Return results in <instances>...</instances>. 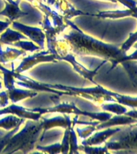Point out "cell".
<instances>
[{
    "instance_id": "cell-34",
    "label": "cell",
    "mask_w": 137,
    "mask_h": 154,
    "mask_svg": "<svg viewBox=\"0 0 137 154\" xmlns=\"http://www.w3.org/2000/svg\"><path fill=\"white\" fill-rule=\"evenodd\" d=\"M2 54H3V50H2V46H1V43H0V58L2 56Z\"/></svg>"
},
{
    "instance_id": "cell-18",
    "label": "cell",
    "mask_w": 137,
    "mask_h": 154,
    "mask_svg": "<svg viewBox=\"0 0 137 154\" xmlns=\"http://www.w3.org/2000/svg\"><path fill=\"white\" fill-rule=\"evenodd\" d=\"M25 121L24 118H20L15 115L9 114L3 118L0 119V128H4L5 130H11L20 123H24Z\"/></svg>"
},
{
    "instance_id": "cell-23",
    "label": "cell",
    "mask_w": 137,
    "mask_h": 154,
    "mask_svg": "<svg viewBox=\"0 0 137 154\" xmlns=\"http://www.w3.org/2000/svg\"><path fill=\"white\" fill-rule=\"evenodd\" d=\"M75 124L72 121V125L70 127V150L69 153H78V144H77V137L76 132L74 131Z\"/></svg>"
},
{
    "instance_id": "cell-31",
    "label": "cell",
    "mask_w": 137,
    "mask_h": 154,
    "mask_svg": "<svg viewBox=\"0 0 137 154\" xmlns=\"http://www.w3.org/2000/svg\"><path fill=\"white\" fill-rule=\"evenodd\" d=\"M9 103V97L7 91H2L0 92V108H4Z\"/></svg>"
},
{
    "instance_id": "cell-4",
    "label": "cell",
    "mask_w": 137,
    "mask_h": 154,
    "mask_svg": "<svg viewBox=\"0 0 137 154\" xmlns=\"http://www.w3.org/2000/svg\"><path fill=\"white\" fill-rule=\"evenodd\" d=\"M33 112H40L41 115L45 114V113L50 112H59L62 114H74V115L78 116H86L89 117L96 120L99 122H104L106 120H109L112 116V113L109 112H90L87 111H82V109H79L77 106L75 105L74 103H68V102H64V103H59V102L55 103V106L52 108H31Z\"/></svg>"
},
{
    "instance_id": "cell-2",
    "label": "cell",
    "mask_w": 137,
    "mask_h": 154,
    "mask_svg": "<svg viewBox=\"0 0 137 154\" xmlns=\"http://www.w3.org/2000/svg\"><path fill=\"white\" fill-rule=\"evenodd\" d=\"M45 133L44 132V125L42 120H28L20 131L15 133L7 144L2 153H13L16 152H22L27 153L35 148L38 140H42Z\"/></svg>"
},
{
    "instance_id": "cell-24",
    "label": "cell",
    "mask_w": 137,
    "mask_h": 154,
    "mask_svg": "<svg viewBox=\"0 0 137 154\" xmlns=\"http://www.w3.org/2000/svg\"><path fill=\"white\" fill-rule=\"evenodd\" d=\"M78 151H82L88 154L108 153V149L106 147H94L93 145H79Z\"/></svg>"
},
{
    "instance_id": "cell-22",
    "label": "cell",
    "mask_w": 137,
    "mask_h": 154,
    "mask_svg": "<svg viewBox=\"0 0 137 154\" xmlns=\"http://www.w3.org/2000/svg\"><path fill=\"white\" fill-rule=\"evenodd\" d=\"M11 46H14L15 48H19L22 50L25 51H31L34 52L36 51L41 50V48L38 45H36L34 42L32 41H28L25 39H21V40L15 42L11 44Z\"/></svg>"
},
{
    "instance_id": "cell-13",
    "label": "cell",
    "mask_w": 137,
    "mask_h": 154,
    "mask_svg": "<svg viewBox=\"0 0 137 154\" xmlns=\"http://www.w3.org/2000/svg\"><path fill=\"white\" fill-rule=\"evenodd\" d=\"M91 16L99 17L103 19H119L124 17H134L137 19V7L133 9L116 10V11H99L98 14H90Z\"/></svg>"
},
{
    "instance_id": "cell-7",
    "label": "cell",
    "mask_w": 137,
    "mask_h": 154,
    "mask_svg": "<svg viewBox=\"0 0 137 154\" xmlns=\"http://www.w3.org/2000/svg\"><path fill=\"white\" fill-rule=\"evenodd\" d=\"M11 26L13 29L20 31L24 35L30 38L32 42L36 43L41 48V50L44 48V42H45V34L44 33L42 29L40 27L26 26L19 22H11Z\"/></svg>"
},
{
    "instance_id": "cell-11",
    "label": "cell",
    "mask_w": 137,
    "mask_h": 154,
    "mask_svg": "<svg viewBox=\"0 0 137 154\" xmlns=\"http://www.w3.org/2000/svg\"><path fill=\"white\" fill-rule=\"evenodd\" d=\"M44 125V132L45 133L50 128L56 127H60L63 128H66L72 125V119L70 114H65V116H57L53 118L41 117Z\"/></svg>"
},
{
    "instance_id": "cell-6",
    "label": "cell",
    "mask_w": 137,
    "mask_h": 154,
    "mask_svg": "<svg viewBox=\"0 0 137 154\" xmlns=\"http://www.w3.org/2000/svg\"><path fill=\"white\" fill-rule=\"evenodd\" d=\"M57 61L58 57L56 54L51 53L48 50L42 51L24 58L19 66L14 70L18 73H22L41 63H57Z\"/></svg>"
},
{
    "instance_id": "cell-12",
    "label": "cell",
    "mask_w": 137,
    "mask_h": 154,
    "mask_svg": "<svg viewBox=\"0 0 137 154\" xmlns=\"http://www.w3.org/2000/svg\"><path fill=\"white\" fill-rule=\"evenodd\" d=\"M5 8L0 11V15L7 17L9 19L10 21H15L21 17L26 16L28 13L27 12L22 11L19 7V4L20 0L16 1H12L11 2L5 1Z\"/></svg>"
},
{
    "instance_id": "cell-28",
    "label": "cell",
    "mask_w": 137,
    "mask_h": 154,
    "mask_svg": "<svg viewBox=\"0 0 137 154\" xmlns=\"http://www.w3.org/2000/svg\"><path fill=\"white\" fill-rule=\"evenodd\" d=\"M137 42V31H135V33H131L129 35V38L122 44L120 47L121 51L123 52L126 53L127 51L130 50V48L132 47L134 44Z\"/></svg>"
},
{
    "instance_id": "cell-3",
    "label": "cell",
    "mask_w": 137,
    "mask_h": 154,
    "mask_svg": "<svg viewBox=\"0 0 137 154\" xmlns=\"http://www.w3.org/2000/svg\"><path fill=\"white\" fill-rule=\"evenodd\" d=\"M46 87L50 88L69 91L72 96H80L87 99L94 103H103L104 102H117L113 96L116 92L104 88L103 87L96 84L94 88H75V87L65 86L61 84H44Z\"/></svg>"
},
{
    "instance_id": "cell-15",
    "label": "cell",
    "mask_w": 137,
    "mask_h": 154,
    "mask_svg": "<svg viewBox=\"0 0 137 154\" xmlns=\"http://www.w3.org/2000/svg\"><path fill=\"white\" fill-rule=\"evenodd\" d=\"M7 95L9 97V100L13 103H18L24 99L32 98L34 96L38 95V92L33 90H24V89L12 88L11 89L7 90Z\"/></svg>"
},
{
    "instance_id": "cell-1",
    "label": "cell",
    "mask_w": 137,
    "mask_h": 154,
    "mask_svg": "<svg viewBox=\"0 0 137 154\" xmlns=\"http://www.w3.org/2000/svg\"><path fill=\"white\" fill-rule=\"evenodd\" d=\"M65 23L70 26L72 31L60 38L65 39L69 50L76 55H95L110 61L112 65L108 72L125 60H137V49L134 53L128 55L116 45L104 43L86 35L69 19H65Z\"/></svg>"
},
{
    "instance_id": "cell-14",
    "label": "cell",
    "mask_w": 137,
    "mask_h": 154,
    "mask_svg": "<svg viewBox=\"0 0 137 154\" xmlns=\"http://www.w3.org/2000/svg\"><path fill=\"white\" fill-rule=\"evenodd\" d=\"M137 123L136 119L128 116L123 114V115L112 116L109 120L102 122V124H99L96 126L97 130L102 129V128H111L116 125H132Z\"/></svg>"
},
{
    "instance_id": "cell-19",
    "label": "cell",
    "mask_w": 137,
    "mask_h": 154,
    "mask_svg": "<svg viewBox=\"0 0 137 154\" xmlns=\"http://www.w3.org/2000/svg\"><path fill=\"white\" fill-rule=\"evenodd\" d=\"M25 55V51L16 48H7L3 51L2 56L0 58V63L5 64L10 61H14L20 55Z\"/></svg>"
},
{
    "instance_id": "cell-29",
    "label": "cell",
    "mask_w": 137,
    "mask_h": 154,
    "mask_svg": "<svg viewBox=\"0 0 137 154\" xmlns=\"http://www.w3.org/2000/svg\"><path fill=\"white\" fill-rule=\"evenodd\" d=\"M70 127L65 128V133H64V137H63L62 141L60 142V145H61V153L66 154L69 153V150H70Z\"/></svg>"
},
{
    "instance_id": "cell-33",
    "label": "cell",
    "mask_w": 137,
    "mask_h": 154,
    "mask_svg": "<svg viewBox=\"0 0 137 154\" xmlns=\"http://www.w3.org/2000/svg\"><path fill=\"white\" fill-rule=\"evenodd\" d=\"M124 115L128 116H131V117L134 118V119H136L137 120V110L135 109H133V110L131 111H127L125 113H124Z\"/></svg>"
},
{
    "instance_id": "cell-35",
    "label": "cell",
    "mask_w": 137,
    "mask_h": 154,
    "mask_svg": "<svg viewBox=\"0 0 137 154\" xmlns=\"http://www.w3.org/2000/svg\"><path fill=\"white\" fill-rule=\"evenodd\" d=\"M132 47H133V48H135V49H137V42L135 43V44H134V45L132 46Z\"/></svg>"
},
{
    "instance_id": "cell-21",
    "label": "cell",
    "mask_w": 137,
    "mask_h": 154,
    "mask_svg": "<svg viewBox=\"0 0 137 154\" xmlns=\"http://www.w3.org/2000/svg\"><path fill=\"white\" fill-rule=\"evenodd\" d=\"M116 99L117 103H119L126 107H130L132 108H137V97L130 96H124L119 93H115L113 96Z\"/></svg>"
},
{
    "instance_id": "cell-40",
    "label": "cell",
    "mask_w": 137,
    "mask_h": 154,
    "mask_svg": "<svg viewBox=\"0 0 137 154\" xmlns=\"http://www.w3.org/2000/svg\"><path fill=\"white\" fill-rule=\"evenodd\" d=\"M136 125H137V123H136Z\"/></svg>"
},
{
    "instance_id": "cell-26",
    "label": "cell",
    "mask_w": 137,
    "mask_h": 154,
    "mask_svg": "<svg viewBox=\"0 0 137 154\" xmlns=\"http://www.w3.org/2000/svg\"><path fill=\"white\" fill-rule=\"evenodd\" d=\"M23 123H20L19 125H17L16 127H15L14 128H12L11 130H10V132L6 134L3 137H2L1 139H0V152H2V151L4 149V148L7 146V144L9 143L10 140L11 138L13 136H14L15 133H16L18 131H19V128L21 126V125Z\"/></svg>"
},
{
    "instance_id": "cell-16",
    "label": "cell",
    "mask_w": 137,
    "mask_h": 154,
    "mask_svg": "<svg viewBox=\"0 0 137 154\" xmlns=\"http://www.w3.org/2000/svg\"><path fill=\"white\" fill-rule=\"evenodd\" d=\"M26 38H28V37L22 34L20 31H16L15 29L13 30L9 27H7L2 34H0V43L2 44L11 45L15 42Z\"/></svg>"
},
{
    "instance_id": "cell-39",
    "label": "cell",
    "mask_w": 137,
    "mask_h": 154,
    "mask_svg": "<svg viewBox=\"0 0 137 154\" xmlns=\"http://www.w3.org/2000/svg\"><path fill=\"white\" fill-rule=\"evenodd\" d=\"M38 1H41V0H38Z\"/></svg>"
},
{
    "instance_id": "cell-9",
    "label": "cell",
    "mask_w": 137,
    "mask_h": 154,
    "mask_svg": "<svg viewBox=\"0 0 137 154\" xmlns=\"http://www.w3.org/2000/svg\"><path fill=\"white\" fill-rule=\"evenodd\" d=\"M5 114H11L15 115L20 118H24L28 120H39L41 117V114L37 112H33L31 108H26L22 106L17 105L16 103H12L11 105H7L6 107L0 109V116Z\"/></svg>"
},
{
    "instance_id": "cell-25",
    "label": "cell",
    "mask_w": 137,
    "mask_h": 154,
    "mask_svg": "<svg viewBox=\"0 0 137 154\" xmlns=\"http://www.w3.org/2000/svg\"><path fill=\"white\" fill-rule=\"evenodd\" d=\"M36 149L38 151L44 152L50 154H57L60 153L61 152V145L60 142L59 143H55V144H51V145H47V146H41V145H36Z\"/></svg>"
},
{
    "instance_id": "cell-30",
    "label": "cell",
    "mask_w": 137,
    "mask_h": 154,
    "mask_svg": "<svg viewBox=\"0 0 137 154\" xmlns=\"http://www.w3.org/2000/svg\"><path fill=\"white\" fill-rule=\"evenodd\" d=\"M103 1H109L114 3L119 2L124 7H128V9H133L137 7V2L135 0H103Z\"/></svg>"
},
{
    "instance_id": "cell-37",
    "label": "cell",
    "mask_w": 137,
    "mask_h": 154,
    "mask_svg": "<svg viewBox=\"0 0 137 154\" xmlns=\"http://www.w3.org/2000/svg\"><path fill=\"white\" fill-rule=\"evenodd\" d=\"M2 83H1V81H0V90H1V89H2Z\"/></svg>"
},
{
    "instance_id": "cell-5",
    "label": "cell",
    "mask_w": 137,
    "mask_h": 154,
    "mask_svg": "<svg viewBox=\"0 0 137 154\" xmlns=\"http://www.w3.org/2000/svg\"><path fill=\"white\" fill-rule=\"evenodd\" d=\"M105 147L108 150L118 151V150H128L131 152L137 151V125L123 130L119 137L111 138L109 141L105 142Z\"/></svg>"
},
{
    "instance_id": "cell-10",
    "label": "cell",
    "mask_w": 137,
    "mask_h": 154,
    "mask_svg": "<svg viewBox=\"0 0 137 154\" xmlns=\"http://www.w3.org/2000/svg\"><path fill=\"white\" fill-rule=\"evenodd\" d=\"M120 128H106V129L100 132H95L92 137H89L86 139L82 140V145H100L103 143H105L106 140H108L113 135L117 132H120Z\"/></svg>"
},
{
    "instance_id": "cell-36",
    "label": "cell",
    "mask_w": 137,
    "mask_h": 154,
    "mask_svg": "<svg viewBox=\"0 0 137 154\" xmlns=\"http://www.w3.org/2000/svg\"><path fill=\"white\" fill-rule=\"evenodd\" d=\"M27 1H28V2H35V0H27Z\"/></svg>"
},
{
    "instance_id": "cell-17",
    "label": "cell",
    "mask_w": 137,
    "mask_h": 154,
    "mask_svg": "<svg viewBox=\"0 0 137 154\" xmlns=\"http://www.w3.org/2000/svg\"><path fill=\"white\" fill-rule=\"evenodd\" d=\"M121 64L128 73L133 86L137 88V60H125Z\"/></svg>"
},
{
    "instance_id": "cell-8",
    "label": "cell",
    "mask_w": 137,
    "mask_h": 154,
    "mask_svg": "<svg viewBox=\"0 0 137 154\" xmlns=\"http://www.w3.org/2000/svg\"><path fill=\"white\" fill-rule=\"evenodd\" d=\"M49 7H54L56 11L65 19H71L78 15H90L89 13H84L82 11L77 10L68 0H47Z\"/></svg>"
},
{
    "instance_id": "cell-32",
    "label": "cell",
    "mask_w": 137,
    "mask_h": 154,
    "mask_svg": "<svg viewBox=\"0 0 137 154\" xmlns=\"http://www.w3.org/2000/svg\"><path fill=\"white\" fill-rule=\"evenodd\" d=\"M11 24V21H10V20H7V21L0 20V34H2L7 27H9Z\"/></svg>"
},
{
    "instance_id": "cell-38",
    "label": "cell",
    "mask_w": 137,
    "mask_h": 154,
    "mask_svg": "<svg viewBox=\"0 0 137 154\" xmlns=\"http://www.w3.org/2000/svg\"><path fill=\"white\" fill-rule=\"evenodd\" d=\"M0 78H1V72H0Z\"/></svg>"
},
{
    "instance_id": "cell-20",
    "label": "cell",
    "mask_w": 137,
    "mask_h": 154,
    "mask_svg": "<svg viewBox=\"0 0 137 154\" xmlns=\"http://www.w3.org/2000/svg\"><path fill=\"white\" fill-rule=\"evenodd\" d=\"M117 102H113L112 103H101V108L106 112L114 113L116 115H123L128 111L127 107L121 103H116Z\"/></svg>"
},
{
    "instance_id": "cell-27",
    "label": "cell",
    "mask_w": 137,
    "mask_h": 154,
    "mask_svg": "<svg viewBox=\"0 0 137 154\" xmlns=\"http://www.w3.org/2000/svg\"><path fill=\"white\" fill-rule=\"evenodd\" d=\"M95 131H97L96 126L91 125H89V126H87V127L84 128H77V129H76L77 134L82 140L86 139L89 137H90V135L93 134V132H94Z\"/></svg>"
}]
</instances>
